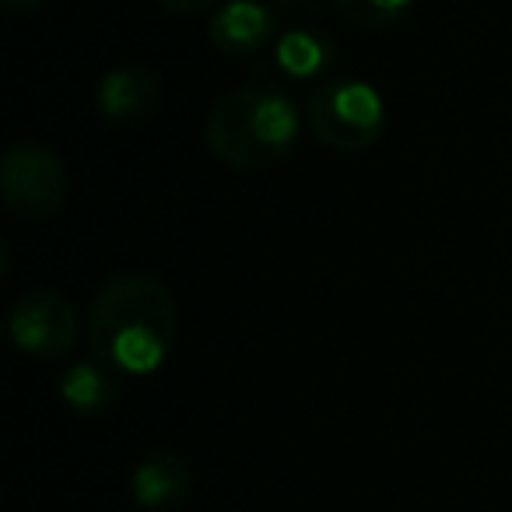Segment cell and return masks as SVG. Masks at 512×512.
<instances>
[{"label":"cell","instance_id":"12","mask_svg":"<svg viewBox=\"0 0 512 512\" xmlns=\"http://www.w3.org/2000/svg\"><path fill=\"white\" fill-rule=\"evenodd\" d=\"M158 4L165 11H172V15H197V11H207L218 0H158Z\"/></svg>","mask_w":512,"mask_h":512},{"label":"cell","instance_id":"5","mask_svg":"<svg viewBox=\"0 0 512 512\" xmlns=\"http://www.w3.org/2000/svg\"><path fill=\"white\" fill-rule=\"evenodd\" d=\"M8 334L22 355L36 362H60L81 341V316L71 299L53 288H29L8 313Z\"/></svg>","mask_w":512,"mask_h":512},{"label":"cell","instance_id":"2","mask_svg":"<svg viewBox=\"0 0 512 512\" xmlns=\"http://www.w3.org/2000/svg\"><path fill=\"white\" fill-rule=\"evenodd\" d=\"M306 109L274 81H246L211 106L204 123L207 151L235 172H260L299 148Z\"/></svg>","mask_w":512,"mask_h":512},{"label":"cell","instance_id":"9","mask_svg":"<svg viewBox=\"0 0 512 512\" xmlns=\"http://www.w3.org/2000/svg\"><path fill=\"white\" fill-rule=\"evenodd\" d=\"M193 467L172 449H155L130 470V498L148 512H172L193 495Z\"/></svg>","mask_w":512,"mask_h":512},{"label":"cell","instance_id":"6","mask_svg":"<svg viewBox=\"0 0 512 512\" xmlns=\"http://www.w3.org/2000/svg\"><path fill=\"white\" fill-rule=\"evenodd\" d=\"M281 36V18L274 4L264 0H228L211 15L207 25V39L221 57L246 60L264 53Z\"/></svg>","mask_w":512,"mask_h":512},{"label":"cell","instance_id":"11","mask_svg":"<svg viewBox=\"0 0 512 512\" xmlns=\"http://www.w3.org/2000/svg\"><path fill=\"white\" fill-rule=\"evenodd\" d=\"M344 22L362 32H379L397 25L414 8V0H334Z\"/></svg>","mask_w":512,"mask_h":512},{"label":"cell","instance_id":"7","mask_svg":"<svg viewBox=\"0 0 512 512\" xmlns=\"http://www.w3.org/2000/svg\"><path fill=\"white\" fill-rule=\"evenodd\" d=\"M341 46L323 25H295L271 46V71L278 85H320L323 74L334 71Z\"/></svg>","mask_w":512,"mask_h":512},{"label":"cell","instance_id":"1","mask_svg":"<svg viewBox=\"0 0 512 512\" xmlns=\"http://www.w3.org/2000/svg\"><path fill=\"white\" fill-rule=\"evenodd\" d=\"M85 341L95 362L116 376H151L176 351V295L151 271H116L95 295Z\"/></svg>","mask_w":512,"mask_h":512},{"label":"cell","instance_id":"8","mask_svg":"<svg viewBox=\"0 0 512 512\" xmlns=\"http://www.w3.org/2000/svg\"><path fill=\"white\" fill-rule=\"evenodd\" d=\"M95 106L109 123L141 127L162 106V81L144 64L116 67V71L102 74L95 85Z\"/></svg>","mask_w":512,"mask_h":512},{"label":"cell","instance_id":"4","mask_svg":"<svg viewBox=\"0 0 512 512\" xmlns=\"http://www.w3.org/2000/svg\"><path fill=\"white\" fill-rule=\"evenodd\" d=\"M0 193L18 221H46L67 200V169L43 141H15L0 158Z\"/></svg>","mask_w":512,"mask_h":512},{"label":"cell","instance_id":"14","mask_svg":"<svg viewBox=\"0 0 512 512\" xmlns=\"http://www.w3.org/2000/svg\"><path fill=\"white\" fill-rule=\"evenodd\" d=\"M271 4H281V8H295V4H302V0H271Z\"/></svg>","mask_w":512,"mask_h":512},{"label":"cell","instance_id":"3","mask_svg":"<svg viewBox=\"0 0 512 512\" xmlns=\"http://www.w3.org/2000/svg\"><path fill=\"white\" fill-rule=\"evenodd\" d=\"M306 127L323 148L358 155L386 130V102L376 85L362 78H327L306 99Z\"/></svg>","mask_w":512,"mask_h":512},{"label":"cell","instance_id":"13","mask_svg":"<svg viewBox=\"0 0 512 512\" xmlns=\"http://www.w3.org/2000/svg\"><path fill=\"white\" fill-rule=\"evenodd\" d=\"M0 4H4L8 15H29V11H36L43 0H0Z\"/></svg>","mask_w":512,"mask_h":512},{"label":"cell","instance_id":"10","mask_svg":"<svg viewBox=\"0 0 512 512\" xmlns=\"http://www.w3.org/2000/svg\"><path fill=\"white\" fill-rule=\"evenodd\" d=\"M60 400L71 407L81 418H99L120 397V383H116V372H109L102 362H74L71 369H64L57 383Z\"/></svg>","mask_w":512,"mask_h":512}]
</instances>
